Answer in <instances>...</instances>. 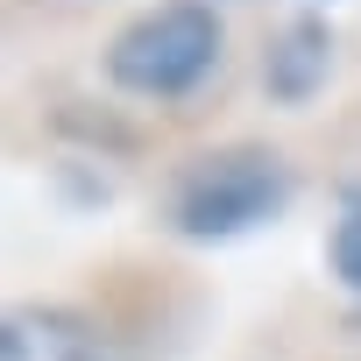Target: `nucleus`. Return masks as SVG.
I'll list each match as a JSON object with an SVG mask.
<instances>
[{
	"label": "nucleus",
	"mask_w": 361,
	"mask_h": 361,
	"mask_svg": "<svg viewBox=\"0 0 361 361\" xmlns=\"http://www.w3.org/2000/svg\"><path fill=\"white\" fill-rule=\"evenodd\" d=\"M333 269L361 290V192H347V213H340V227H333Z\"/></svg>",
	"instance_id": "obj_5"
},
{
	"label": "nucleus",
	"mask_w": 361,
	"mask_h": 361,
	"mask_svg": "<svg viewBox=\"0 0 361 361\" xmlns=\"http://www.w3.org/2000/svg\"><path fill=\"white\" fill-rule=\"evenodd\" d=\"M220 64V22L199 0H170V8L128 22L106 50V71L121 92H142V99H177L192 92L206 71Z\"/></svg>",
	"instance_id": "obj_1"
},
{
	"label": "nucleus",
	"mask_w": 361,
	"mask_h": 361,
	"mask_svg": "<svg viewBox=\"0 0 361 361\" xmlns=\"http://www.w3.org/2000/svg\"><path fill=\"white\" fill-rule=\"evenodd\" d=\"M0 354L8 361H106V340L92 333V319H78L64 305H22V312H8Z\"/></svg>",
	"instance_id": "obj_3"
},
{
	"label": "nucleus",
	"mask_w": 361,
	"mask_h": 361,
	"mask_svg": "<svg viewBox=\"0 0 361 361\" xmlns=\"http://www.w3.org/2000/svg\"><path fill=\"white\" fill-rule=\"evenodd\" d=\"M283 199H290V177L276 156L227 149V156H206L177 185V227L192 241H227V234H248L255 220H269Z\"/></svg>",
	"instance_id": "obj_2"
},
{
	"label": "nucleus",
	"mask_w": 361,
	"mask_h": 361,
	"mask_svg": "<svg viewBox=\"0 0 361 361\" xmlns=\"http://www.w3.org/2000/svg\"><path fill=\"white\" fill-rule=\"evenodd\" d=\"M319 64H326V50H319V29H298V36L283 43V64L269 71V85H276V92H305Z\"/></svg>",
	"instance_id": "obj_4"
}]
</instances>
